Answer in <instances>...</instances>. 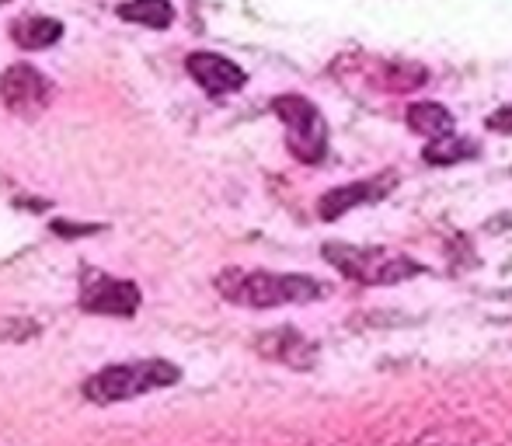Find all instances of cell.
I'll list each match as a JSON object with an SVG mask.
<instances>
[{
  "instance_id": "9c48e42d",
  "label": "cell",
  "mask_w": 512,
  "mask_h": 446,
  "mask_svg": "<svg viewBox=\"0 0 512 446\" xmlns=\"http://www.w3.org/2000/svg\"><path fill=\"white\" fill-rule=\"evenodd\" d=\"M425 81H429V70H425L422 63H408V60H380L377 63V77H373V84H377V88L398 91V95L422 88Z\"/></svg>"
},
{
  "instance_id": "ba28073f",
  "label": "cell",
  "mask_w": 512,
  "mask_h": 446,
  "mask_svg": "<svg viewBox=\"0 0 512 446\" xmlns=\"http://www.w3.org/2000/svg\"><path fill=\"white\" fill-rule=\"evenodd\" d=\"M189 74L203 84V91H209V95H234L248 81L237 63H230L227 56H216V53H192Z\"/></svg>"
},
{
  "instance_id": "7c38bea8",
  "label": "cell",
  "mask_w": 512,
  "mask_h": 446,
  "mask_svg": "<svg viewBox=\"0 0 512 446\" xmlns=\"http://www.w3.org/2000/svg\"><path fill=\"white\" fill-rule=\"evenodd\" d=\"M119 18L147 28H168L175 21V7L168 0H129V4H119Z\"/></svg>"
},
{
  "instance_id": "8992f818",
  "label": "cell",
  "mask_w": 512,
  "mask_h": 446,
  "mask_svg": "<svg viewBox=\"0 0 512 446\" xmlns=\"http://www.w3.org/2000/svg\"><path fill=\"white\" fill-rule=\"evenodd\" d=\"M84 311L91 314H112V318H133L136 307H140V290L126 279H112V276H91L84 279V293H81Z\"/></svg>"
},
{
  "instance_id": "7a4b0ae2",
  "label": "cell",
  "mask_w": 512,
  "mask_h": 446,
  "mask_svg": "<svg viewBox=\"0 0 512 446\" xmlns=\"http://www.w3.org/2000/svg\"><path fill=\"white\" fill-rule=\"evenodd\" d=\"M324 258H328L345 279H352V283H359V286H394L422 272V265H418L415 258H408L405 251H391V248H359V244L328 241L324 244Z\"/></svg>"
},
{
  "instance_id": "6da1fadb",
  "label": "cell",
  "mask_w": 512,
  "mask_h": 446,
  "mask_svg": "<svg viewBox=\"0 0 512 446\" xmlns=\"http://www.w3.org/2000/svg\"><path fill=\"white\" fill-rule=\"evenodd\" d=\"M216 290L223 300L251 311H269L283 304H310L324 297V286L310 276H283L265 269H227L216 276Z\"/></svg>"
},
{
  "instance_id": "52a82bcc",
  "label": "cell",
  "mask_w": 512,
  "mask_h": 446,
  "mask_svg": "<svg viewBox=\"0 0 512 446\" xmlns=\"http://www.w3.org/2000/svg\"><path fill=\"white\" fill-rule=\"evenodd\" d=\"M391 189H394V175H380V178H370V182L342 185V189L324 192L321 203H317V213H321V220H338L342 213L356 210V206L380 203Z\"/></svg>"
},
{
  "instance_id": "5bb4252c",
  "label": "cell",
  "mask_w": 512,
  "mask_h": 446,
  "mask_svg": "<svg viewBox=\"0 0 512 446\" xmlns=\"http://www.w3.org/2000/svg\"><path fill=\"white\" fill-rule=\"evenodd\" d=\"M488 129H495V133H512V105H502V109H495L488 115Z\"/></svg>"
},
{
  "instance_id": "5b68a950",
  "label": "cell",
  "mask_w": 512,
  "mask_h": 446,
  "mask_svg": "<svg viewBox=\"0 0 512 446\" xmlns=\"http://www.w3.org/2000/svg\"><path fill=\"white\" fill-rule=\"evenodd\" d=\"M0 98H4V105L14 115L35 119V115H42L49 109V102H53V84H49L46 74H39L28 63H14L0 77Z\"/></svg>"
},
{
  "instance_id": "4fadbf2b",
  "label": "cell",
  "mask_w": 512,
  "mask_h": 446,
  "mask_svg": "<svg viewBox=\"0 0 512 446\" xmlns=\"http://www.w3.org/2000/svg\"><path fill=\"white\" fill-rule=\"evenodd\" d=\"M11 35L21 49H46L63 35V25L56 18H28V21H18Z\"/></svg>"
},
{
  "instance_id": "9a60e30c",
  "label": "cell",
  "mask_w": 512,
  "mask_h": 446,
  "mask_svg": "<svg viewBox=\"0 0 512 446\" xmlns=\"http://www.w3.org/2000/svg\"><path fill=\"white\" fill-rule=\"evenodd\" d=\"M0 4H4V0H0Z\"/></svg>"
},
{
  "instance_id": "3957f363",
  "label": "cell",
  "mask_w": 512,
  "mask_h": 446,
  "mask_svg": "<svg viewBox=\"0 0 512 446\" xmlns=\"http://www.w3.org/2000/svg\"><path fill=\"white\" fill-rule=\"evenodd\" d=\"M182 370L168 359H143V363H119L105 366L84 384V394L95 405H115V401L140 398L147 391H161V387L178 384Z\"/></svg>"
},
{
  "instance_id": "30bf717a",
  "label": "cell",
  "mask_w": 512,
  "mask_h": 446,
  "mask_svg": "<svg viewBox=\"0 0 512 446\" xmlns=\"http://www.w3.org/2000/svg\"><path fill=\"white\" fill-rule=\"evenodd\" d=\"M422 157L436 168H446V164H460V161H471L478 157V143L467 140V136H439V140H429V147L422 150Z\"/></svg>"
},
{
  "instance_id": "277c9868",
  "label": "cell",
  "mask_w": 512,
  "mask_h": 446,
  "mask_svg": "<svg viewBox=\"0 0 512 446\" xmlns=\"http://www.w3.org/2000/svg\"><path fill=\"white\" fill-rule=\"evenodd\" d=\"M272 112L286 126V147L297 161L317 164L328 154V122L317 112L314 102L300 95H279L272 98Z\"/></svg>"
},
{
  "instance_id": "8fae6325",
  "label": "cell",
  "mask_w": 512,
  "mask_h": 446,
  "mask_svg": "<svg viewBox=\"0 0 512 446\" xmlns=\"http://www.w3.org/2000/svg\"><path fill=\"white\" fill-rule=\"evenodd\" d=\"M408 126L415 129L418 136H429V140H439V136L453 133V115L436 102H418L408 109Z\"/></svg>"
}]
</instances>
